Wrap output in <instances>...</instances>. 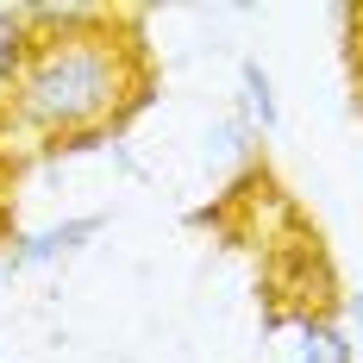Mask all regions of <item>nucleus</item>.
I'll return each mask as SVG.
<instances>
[{"mask_svg":"<svg viewBox=\"0 0 363 363\" xmlns=\"http://www.w3.org/2000/svg\"><path fill=\"white\" fill-rule=\"evenodd\" d=\"M32 57L19 88L6 94V132L38 138L50 150H82L150 94V57L138 19L94 6H26Z\"/></svg>","mask_w":363,"mask_h":363,"instance_id":"obj_1","label":"nucleus"},{"mask_svg":"<svg viewBox=\"0 0 363 363\" xmlns=\"http://www.w3.org/2000/svg\"><path fill=\"white\" fill-rule=\"evenodd\" d=\"M101 213H75V219H57V225H38V232H13V245H6V269H44V263H57V257L82 251L88 238H101Z\"/></svg>","mask_w":363,"mask_h":363,"instance_id":"obj_2","label":"nucleus"},{"mask_svg":"<svg viewBox=\"0 0 363 363\" xmlns=\"http://www.w3.org/2000/svg\"><path fill=\"white\" fill-rule=\"evenodd\" d=\"M26 57H32V19H26V6H19V13L0 6V107H6V94L19 88Z\"/></svg>","mask_w":363,"mask_h":363,"instance_id":"obj_3","label":"nucleus"},{"mask_svg":"<svg viewBox=\"0 0 363 363\" xmlns=\"http://www.w3.org/2000/svg\"><path fill=\"white\" fill-rule=\"evenodd\" d=\"M245 125H251V132H276V125H282L276 82H269V69H263L257 57H245Z\"/></svg>","mask_w":363,"mask_h":363,"instance_id":"obj_4","label":"nucleus"},{"mask_svg":"<svg viewBox=\"0 0 363 363\" xmlns=\"http://www.w3.org/2000/svg\"><path fill=\"white\" fill-rule=\"evenodd\" d=\"M294 351H301V363H357V338H345L332 320H307Z\"/></svg>","mask_w":363,"mask_h":363,"instance_id":"obj_5","label":"nucleus"},{"mask_svg":"<svg viewBox=\"0 0 363 363\" xmlns=\"http://www.w3.org/2000/svg\"><path fill=\"white\" fill-rule=\"evenodd\" d=\"M13 232V157L0 150V238Z\"/></svg>","mask_w":363,"mask_h":363,"instance_id":"obj_6","label":"nucleus"},{"mask_svg":"<svg viewBox=\"0 0 363 363\" xmlns=\"http://www.w3.org/2000/svg\"><path fill=\"white\" fill-rule=\"evenodd\" d=\"M351 320H357V363H363V301H351Z\"/></svg>","mask_w":363,"mask_h":363,"instance_id":"obj_7","label":"nucleus"}]
</instances>
